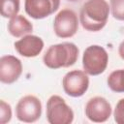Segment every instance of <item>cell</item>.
<instances>
[{
  "label": "cell",
  "mask_w": 124,
  "mask_h": 124,
  "mask_svg": "<svg viewBox=\"0 0 124 124\" xmlns=\"http://www.w3.org/2000/svg\"><path fill=\"white\" fill-rule=\"evenodd\" d=\"M110 8L106 0H87L79 12L81 26L90 32L103 29L108 21Z\"/></svg>",
  "instance_id": "1"
},
{
  "label": "cell",
  "mask_w": 124,
  "mask_h": 124,
  "mask_svg": "<svg viewBox=\"0 0 124 124\" xmlns=\"http://www.w3.org/2000/svg\"><path fill=\"white\" fill-rule=\"evenodd\" d=\"M78 46L69 42L50 46L43 56L44 64L49 69L68 68L73 66L78 58Z\"/></svg>",
  "instance_id": "2"
},
{
  "label": "cell",
  "mask_w": 124,
  "mask_h": 124,
  "mask_svg": "<svg viewBox=\"0 0 124 124\" xmlns=\"http://www.w3.org/2000/svg\"><path fill=\"white\" fill-rule=\"evenodd\" d=\"M108 63L107 50L98 45H92L85 48L82 55V67L90 76H98L105 72Z\"/></svg>",
  "instance_id": "3"
},
{
  "label": "cell",
  "mask_w": 124,
  "mask_h": 124,
  "mask_svg": "<svg viewBox=\"0 0 124 124\" xmlns=\"http://www.w3.org/2000/svg\"><path fill=\"white\" fill-rule=\"evenodd\" d=\"M46 119L49 124H70L74 111L62 97L52 95L46 102Z\"/></svg>",
  "instance_id": "4"
},
{
  "label": "cell",
  "mask_w": 124,
  "mask_h": 124,
  "mask_svg": "<svg viewBox=\"0 0 124 124\" xmlns=\"http://www.w3.org/2000/svg\"><path fill=\"white\" fill-rule=\"evenodd\" d=\"M78 29V17L70 9L61 10L54 17L53 30L57 37L66 39L76 35Z\"/></svg>",
  "instance_id": "5"
},
{
  "label": "cell",
  "mask_w": 124,
  "mask_h": 124,
  "mask_svg": "<svg viewBox=\"0 0 124 124\" xmlns=\"http://www.w3.org/2000/svg\"><path fill=\"white\" fill-rule=\"evenodd\" d=\"M62 86L67 95L74 98L81 97L89 87L88 75L80 70L70 71L64 76Z\"/></svg>",
  "instance_id": "6"
},
{
  "label": "cell",
  "mask_w": 124,
  "mask_h": 124,
  "mask_svg": "<svg viewBox=\"0 0 124 124\" xmlns=\"http://www.w3.org/2000/svg\"><path fill=\"white\" fill-rule=\"evenodd\" d=\"M42 114V103L39 98L33 95L22 97L16 104V118L25 123H33L37 121Z\"/></svg>",
  "instance_id": "7"
},
{
  "label": "cell",
  "mask_w": 124,
  "mask_h": 124,
  "mask_svg": "<svg viewBox=\"0 0 124 124\" xmlns=\"http://www.w3.org/2000/svg\"><path fill=\"white\" fill-rule=\"evenodd\" d=\"M110 114L111 106L104 97H93L87 102L85 106V115L92 122H106L109 118Z\"/></svg>",
  "instance_id": "8"
},
{
  "label": "cell",
  "mask_w": 124,
  "mask_h": 124,
  "mask_svg": "<svg viewBox=\"0 0 124 124\" xmlns=\"http://www.w3.org/2000/svg\"><path fill=\"white\" fill-rule=\"evenodd\" d=\"M60 6V0H25L24 10L34 19H43L55 13Z\"/></svg>",
  "instance_id": "9"
},
{
  "label": "cell",
  "mask_w": 124,
  "mask_h": 124,
  "mask_svg": "<svg viewBox=\"0 0 124 124\" xmlns=\"http://www.w3.org/2000/svg\"><path fill=\"white\" fill-rule=\"evenodd\" d=\"M22 74L21 61L14 55H4L0 58V81L5 84L16 82Z\"/></svg>",
  "instance_id": "10"
},
{
  "label": "cell",
  "mask_w": 124,
  "mask_h": 124,
  "mask_svg": "<svg viewBox=\"0 0 124 124\" xmlns=\"http://www.w3.org/2000/svg\"><path fill=\"white\" fill-rule=\"evenodd\" d=\"M15 48L23 57H36L44 48V41L36 35H25L15 44Z\"/></svg>",
  "instance_id": "11"
},
{
  "label": "cell",
  "mask_w": 124,
  "mask_h": 124,
  "mask_svg": "<svg viewBox=\"0 0 124 124\" xmlns=\"http://www.w3.org/2000/svg\"><path fill=\"white\" fill-rule=\"evenodd\" d=\"M8 31L12 36L19 38L30 34L33 31V25L25 16L16 15L10 18L8 23Z\"/></svg>",
  "instance_id": "12"
},
{
  "label": "cell",
  "mask_w": 124,
  "mask_h": 124,
  "mask_svg": "<svg viewBox=\"0 0 124 124\" xmlns=\"http://www.w3.org/2000/svg\"><path fill=\"white\" fill-rule=\"evenodd\" d=\"M108 86L116 93H124V69L111 72L107 79Z\"/></svg>",
  "instance_id": "13"
},
{
  "label": "cell",
  "mask_w": 124,
  "mask_h": 124,
  "mask_svg": "<svg viewBox=\"0 0 124 124\" xmlns=\"http://www.w3.org/2000/svg\"><path fill=\"white\" fill-rule=\"evenodd\" d=\"M1 16L5 18H12L19 12V0H0Z\"/></svg>",
  "instance_id": "14"
},
{
  "label": "cell",
  "mask_w": 124,
  "mask_h": 124,
  "mask_svg": "<svg viewBox=\"0 0 124 124\" xmlns=\"http://www.w3.org/2000/svg\"><path fill=\"white\" fill-rule=\"evenodd\" d=\"M109 4L112 16L117 20L124 21V0H110Z\"/></svg>",
  "instance_id": "15"
},
{
  "label": "cell",
  "mask_w": 124,
  "mask_h": 124,
  "mask_svg": "<svg viewBox=\"0 0 124 124\" xmlns=\"http://www.w3.org/2000/svg\"><path fill=\"white\" fill-rule=\"evenodd\" d=\"M12 118V108L4 100L0 101V123L6 124Z\"/></svg>",
  "instance_id": "16"
},
{
  "label": "cell",
  "mask_w": 124,
  "mask_h": 124,
  "mask_svg": "<svg viewBox=\"0 0 124 124\" xmlns=\"http://www.w3.org/2000/svg\"><path fill=\"white\" fill-rule=\"evenodd\" d=\"M114 121L117 124H124V98L120 99L115 106L113 112Z\"/></svg>",
  "instance_id": "17"
},
{
  "label": "cell",
  "mask_w": 124,
  "mask_h": 124,
  "mask_svg": "<svg viewBox=\"0 0 124 124\" xmlns=\"http://www.w3.org/2000/svg\"><path fill=\"white\" fill-rule=\"evenodd\" d=\"M118 54L121 57V59L124 60V41H122L118 46Z\"/></svg>",
  "instance_id": "18"
},
{
  "label": "cell",
  "mask_w": 124,
  "mask_h": 124,
  "mask_svg": "<svg viewBox=\"0 0 124 124\" xmlns=\"http://www.w3.org/2000/svg\"><path fill=\"white\" fill-rule=\"evenodd\" d=\"M68 1H70V2H76V1H78V0H68Z\"/></svg>",
  "instance_id": "19"
}]
</instances>
